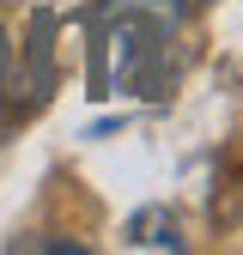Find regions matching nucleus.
Wrapping results in <instances>:
<instances>
[{
	"label": "nucleus",
	"instance_id": "nucleus-1",
	"mask_svg": "<svg viewBox=\"0 0 243 255\" xmlns=\"http://www.w3.org/2000/svg\"><path fill=\"white\" fill-rule=\"evenodd\" d=\"M128 243H134V249H182V237H176V219H170L164 207H146V213H134Z\"/></svg>",
	"mask_w": 243,
	"mask_h": 255
},
{
	"label": "nucleus",
	"instance_id": "nucleus-2",
	"mask_svg": "<svg viewBox=\"0 0 243 255\" xmlns=\"http://www.w3.org/2000/svg\"><path fill=\"white\" fill-rule=\"evenodd\" d=\"M176 6L182 0H104V12H152V18H164V24H176Z\"/></svg>",
	"mask_w": 243,
	"mask_h": 255
},
{
	"label": "nucleus",
	"instance_id": "nucleus-3",
	"mask_svg": "<svg viewBox=\"0 0 243 255\" xmlns=\"http://www.w3.org/2000/svg\"><path fill=\"white\" fill-rule=\"evenodd\" d=\"M0 73H6V37H0Z\"/></svg>",
	"mask_w": 243,
	"mask_h": 255
}]
</instances>
